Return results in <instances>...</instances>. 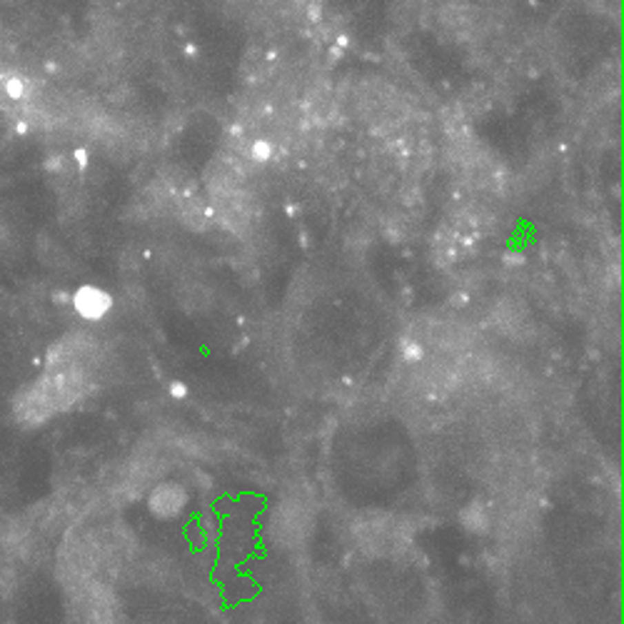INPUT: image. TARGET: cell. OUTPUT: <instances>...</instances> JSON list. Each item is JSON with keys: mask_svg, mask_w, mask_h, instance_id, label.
Instances as JSON below:
<instances>
[{"mask_svg": "<svg viewBox=\"0 0 624 624\" xmlns=\"http://www.w3.org/2000/svg\"><path fill=\"white\" fill-rule=\"evenodd\" d=\"M98 345L88 332H70L48 352L46 372L15 400V412L26 425H43L66 412L90 392Z\"/></svg>", "mask_w": 624, "mask_h": 624, "instance_id": "6da1fadb", "label": "cell"}, {"mask_svg": "<svg viewBox=\"0 0 624 624\" xmlns=\"http://www.w3.org/2000/svg\"><path fill=\"white\" fill-rule=\"evenodd\" d=\"M190 502V494L180 482L175 480H165L158 482L148 492V510L150 514H155L158 519H172L183 512L185 507Z\"/></svg>", "mask_w": 624, "mask_h": 624, "instance_id": "7a4b0ae2", "label": "cell"}, {"mask_svg": "<svg viewBox=\"0 0 624 624\" xmlns=\"http://www.w3.org/2000/svg\"><path fill=\"white\" fill-rule=\"evenodd\" d=\"M360 542L368 547L370 552L385 554L397 550V545L402 542V534L397 532V522L392 517H370L360 522Z\"/></svg>", "mask_w": 624, "mask_h": 624, "instance_id": "3957f363", "label": "cell"}, {"mask_svg": "<svg viewBox=\"0 0 624 624\" xmlns=\"http://www.w3.org/2000/svg\"><path fill=\"white\" fill-rule=\"evenodd\" d=\"M72 308H75V312H78L80 317L95 322V320H103V317L110 312L112 297L108 295L105 290L85 285V288H80L78 292H75V297H72Z\"/></svg>", "mask_w": 624, "mask_h": 624, "instance_id": "277c9868", "label": "cell"}, {"mask_svg": "<svg viewBox=\"0 0 624 624\" xmlns=\"http://www.w3.org/2000/svg\"><path fill=\"white\" fill-rule=\"evenodd\" d=\"M308 514L303 512V507H283V512L277 514L275 527L280 539H288V542H303L305 534H308Z\"/></svg>", "mask_w": 624, "mask_h": 624, "instance_id": "5b68a950", "label": "cell"}, {"mask_svg": "<svg viewBox=\"0 0 624 624\" xmlns=\"http://www.w3.org/2000/svg\"><path fill=\"white\" fill-rule=\"evenodd\" d=\"M460 522L465 530H470V532L474 534H482L490 530V525H492V514H490V507L485 505V502H480V499H472L467 507H462V512H460Z\"/></svg>", "mask_w": 624, "mask_h": 624, "instance_id": "8992f818", "label": "cell"}, {"mask_svg": "<svg viewBox=\"0 0 624 624\" xmlns=\"http://www.w3.org/2000/svg\"><path fill=\"white\" fill-rule=\"evenodd\" d=\"M425 352H427V350H425L422 340H417V337H405V340L400 342V355L407 365H420V362L425 360Z\"/></svg>", "mask_w": 624, "mask_h": 624, "instance_id": "52a82bcc", "label": "cell"}, {"mask_svg": "<svg viewBox=\"0 0 624 624\" xmlns=\"http://www.w3.org/2000/svg\"><path fill=\"white\" fill-rule=\"evenodd\" d=\"M170 394L175 397V400H188V394H190V388L185 385L183 380H175L170 385Z\"/></svg>", "mask_w": 624, "mask_h": 624, "instance_id": "ba28073f", "label": "cell"}]
</instances>
